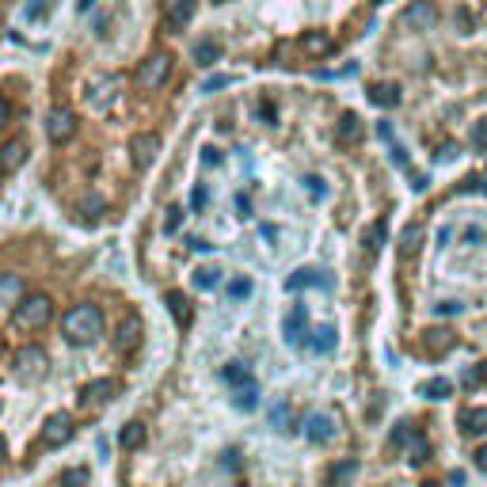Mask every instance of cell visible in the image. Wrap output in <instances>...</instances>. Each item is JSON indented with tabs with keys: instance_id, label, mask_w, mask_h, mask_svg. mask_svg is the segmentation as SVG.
Segmentation results:
<instances>
[{
	"instance_id": "cell-21",
	"label": "cell",
	"mask_w": 487,
	"mask_h": 487,
	"mask_svg": "<svg viewBox=\"0 0 487 487\" xmlns=\"http://www.w3.org/2000/svg\"><path fill=\"white\" fill-rule=\"evenodd\" d=\"M145 438H149L145 423H137V419H134V423H126V426H122V434H118V446L126 449V453H134V449H141V446H145Z\"/></svg>"
},
{
	"instance_id": "cell-25",
	"label": "cell",
	"mask_w": 487,
	"mask_h": 487,
	"mask_svg": "<svg viewBox=\"0 0 487 487\" xmlns=\"http://www.w3.org/2000/svg\"><path fill=\"white\" fill-rule=\"evenodd\" d=\"M164 305L172 308V316H175V324L179 328H191V301L179 293V290H172V293H164Z\"/></svg>"
},
{
	"instance_id": "cell-60",
	"label": "cell",
	"mask_w": 487,
	"mask_h": 487,
	"mask_svg": "<svg viewBox=\"0 0 487 487\" xmlns=\"http://www.w3.org/2000/svg\"><path fill=\"white\" fill-rule=\"evenodd\" d=\"M480 194H487V175H483V179H480Z\"/></svg>"
},
{
	"instance_id": "cell-35",
	"label": "cell",
	"mask_w": 487,
	"mask_h": 487,
	"mask_svg": "<svg viewBox=\"0 0 487 487\" xmlns=\"http://www.w3.org/2000/svg\"><path fill=\"white\" fill-rule=\"evenodd\" d=\"M225 381H229V384H244V381H251L248 365H240V362H229V365H225Z\"/></svg>"
},
{
	"instance_id": "cell-50",
	"label": "cell",
	"mask_w": 487,
	"mask_h": 487,
	"mask_svg": "<svg viewBox=\"0 0 487 487\" xmlns=\"http://www.w3.org/2000/svg\"><path fill=\"white\" fill-rule=\"evenodd\" d=\"M457 157V145H453V141H446V145L438 149V160H453Z\"/></svg>"
},
{
	"instance_id": "cell-61",
	"label": "cell",
	"mask_w": 487,
	"mask_h": 487,
	"mask_svg": "<svg viewBox=\"0 0 487 487\" xmlns=\"http://www.w3.org/2000/svg\"><path fill=\"white\" fill-rule=\"evenodd\" d=\"M0 457H4V438H0Z\"/></svg>"
},
{
	"instance_id": "cell-29",
	"label": "cell",
	"mask_w": 487,
	"mask_h": 487,
	"mask_svg": "<svg viewBox=\"0 0 487 487\" xmlns=\"http://www.w3.org/2000/svg\"><path fill=\"white\" fill-rule=\"evenodd\" d=\"M426 457H430V441L415 430V434L407 438V461H412V464H423Z\"/></svg>"
},
{
	"instance_id": "cell-53",
	"label": "cell",
	"mask_w": 487,
	"mask_h": 487,
	"mask_svg": "<svg viewBox=\"0 0 487 487\" xmlns=\"http://www.w3.org/2000/svg\"><path fill=\"white\" fill-rule=\"evenodd\" d=\"M476 468H480V472H487V446H480V449H476Z\"/></svg>"
},
{
	"instance_id": "cell-30",
	"label": "cell",
	"mask_w": 487,
	"mask_h": 487,
	"mask_svg": "<svg viewBox=\"0 0 487 487\" xmlns=\"http://www.w3.org/2000/svg\"><path fill=\"white\" fill-rule=\"evenodd\" d=\"M419 392H423L426 400H446V396L453 392V384H449L446 377H430V381H426V384H423V389H419Z\"/></svg>"
},
{
	"instance_id": "cell-14",
	"label": "cell",
	"mask_w": 487,
	"mask_h": 487,
	"mask_svg": "<svg viewBox=\"0 0 487 487\" xmlns=\"http://www.w3.org/2000/svg\"><path fill=\"white\" fill-rule=\"evenodd\" d=\"M16 370L23 373V377H42V373H46V350L42 347H23L16 354Z\"/></svg>"
},
{
	"instance_id": "cell-40",
	"label": "cell",
	"mask_w": 487,
	"mask_h": 487,
	"mask_svg": "<svg viewBox=\"0 0 487 487\" xmlns=\"http://www.w3.org/2000/svg\"><path fill=\"white\" fill-rule=\"evenodd\" d=\"M271 426H278V430H290V407H278V412H271Z\"/></svg>"
},
{
	"instance_id": "cell-13",
	"label": "cell",
	"mask_w": 487,
	"mask_h": 487,
	"mask_svg": "<svg viewBox=\"0 0 487 487\" xmlns=\"http://www.w3.org/2000/svg\"><path fill=\"white\" fill-rule=\"evenodd\" d=\"M453 347H457V331H449V328H430V331H423V350L430 354V358L449 354Z\"/></svg>"
},
{
	"instance_id": "cell-39",
	"label": "cell",
	"mask_w": 487,
	"mask_h": 487,
	"mask_svg": "<svg viewBox=\"0 0 487 487\" xmlns=\"http://www.w3.org/2000/svg\"><path fill=\"white\" fill-rule=\"evenodd\" d=\"M472 145L480 152H487V122H476L472 126Z\"/></svg>"
},
{
	"instance_id": "cell-20",
	"label": "cell",
	"mask_w": 487,
	"mask_h": 487,
	"mask_svg": "<svg viewBox=\"0 0 487 487\" xmlns=\"http://www.w3.org/2000/svg\"><path fill=\"white\" fill-rule=\"evenodd\" d=\"M400 99H404V95H400V88L389 84V80L370 88V103H373V107H384V110H389V107H400Z\"/></svg>"
},
{
	"instance_id": "cell-19",
	"label": "cell",
	"mask_w": 487,
	"mask_h": 487,
	"mask_svg": "<svg viewBox=\"0 0 487 487\" xmlns=\"http://www.w3.org/2000/svg\"><path fill=\"white\" fill-rule=\"evenodd\" d=\"M305 286H328L324 271H316V267H297L290 278H286V290H305Z\"/></svg>"
},
{
	"instance_id": "cell-48",
	"label": "cell",
	"mask_w": 487,
	"mask_h": 487,
	"mask_svg": "<svg viewBox=\"0 0 487 487\" xmlns=\"http://www.w3.org/2000/svg\"><path fill=\"white\" fill-rule=\"evenodd\" d=\"M305 183H308V191H313L316 198H324V194H328V191H324V179H320V175H308Z\"/></svg>"
},
{
	"instance_id": "cell-1",
	"label": "cell",
	"mask_w": 487,
	"mask_h": 487,
	"mask_svg": "<svg viewBox=\"0 0 487 487\" xmlns=\"http://www.w3.org/2000/svg\"><path fill=\"white\" fill-rule=\"evenodd\" d=\"M61 335L73 342V347H92V342L103 335V308L92 301L73 305L69 313L61 316Z\"/></svg>"
},
{
	"instance_id": "cell-56",
	"label": "cell",
	"mask_w": 487,
	"mask_h": 487,
	"mask_svg": "<svg viewBox=\"0 0 487 487\" xmlns=\"http://www.w3.org/2000/svg\"><path fill=\"white\" fill-rule=\"evenodd\" d=\"M392 164H400V168H404V164H407V157H404V149H400V145L392 149Z\"/></svg>"
},
{
	"instance_id": "cell-27",
	"label": "cell",
	"mask_w": 487,
	"mask_h": 487,
	"mask_svg": "<svg viewBox=\"0 0 487 487\" xmlns=\"http://www.w3.org/2000/svg\"><path fill=\"white\" fill-rule=\"evenodd\" d=\"M232 404H236L240 412H256V407H259V384H256V377L244 381V384H236V396H232Z\"/></svg>"
},
{
	"instance_id": "cell-9",
	"label": "cell",
	"mask_w": 487,
	"mask_h": 487,
	"mask_svg": "<svg viewBox=\"0 0 487 487\" xmlns=\"http://www.w3.org/2000/svg\"><path fill=\"white\" fill-rule=\"evenodd\" d=\"M335 434H339V423L328 412H313V415L305 419V438L313 441V446H328Z\"/></svg>"
},
{
	"instance_id": "cell-37",
	"label": "cell",
	"mask_w": 487,
	"mask_h": 487,
	"mask_svg": "<svg viewBox=\"0 0 487 487\" xmlns=\"http://www.w3.org/2000/svg\"><path fill=\"white\" fill-rule=\"evenodd\" d=\"M412 434H415V430H412V423L404 419V423H396V430L389 434V446H407V438H412Z\"/></svg>"
},
{
	"instance_id": "cell-51",
	"label": "cell",
	"mask_w": 487,
	"mask_h": 487,
	"mask_svg": "<svg viewBox=\"0 0 487 487\" xmlns=\"http://www.w3.org/2000/svg\"><path fill=\"white\" fill-rule=\"evenodd\" d=\"M259 118L267 122V126H274V107L271 103H259Z\"/></svg>"
},
{
	"instance_id": "cell-23",
	"label": "cell",
	"mask_w": 487,
	"mask_h": 487,
	"mask_svg": "<svg viewBox=\"0 0 487 487\" xmlns=\"http://www.w3.org/2000/svg\"><path fill=\"white\" fill-rule=\"evenodd\" d=\"M423 240H426V229L419 225V221H415V225H407V229L400 232V256H404V259H412L415 251L423 248Z\"/></svg>"
},
{
	"instance_id": "cell-12",
	"label": "cell",
	"mask_w": 487,
	"mask_h": 487,
	"mask_svg": "<svg viewBox=\"0 0 487 487\" xmlns=\"http://www.w3.org/2000/svg\"><path fill=\"white\" fill-rule=\"evenodd\" d=\"M194 0H172L168 12H164V31H172V35H179V31L194 19Z\"/></svg>"
},
{
	"instance_id": "cell-31",
	"label": "cell",
	"mask_w": 487,
	"mask_h": 487,
	"mask_svg": "<svg viewBox=\"0 0 487 487\" xmlns=\"http://www.w3.org/2000/svg\"><path fill=\"white\" fill-rule=\"evenodd\" d=\"M191 282H194V290H214V286L221 282V271L217 267H198Z\"/></svg>"
},
{
	"instance_id": "cell-43",
	"label": "cell",
	"mask_w": 487,
	"mask_h": 487,
	"mask_svg": "<svg viewBox=\"0 0 487 487\" xmlns=\"http://www.w3.org/2000/svg\"><path fill=\"white\" fill-rule=\"evenodd\" d=\"M206 202H209L206 187H194V194H191V209H206Z\"/></svg>"
},
{
	"instance_id": "cell-44",
	"label": "cell",
	"mask_w": 487,
	"mask_h": 487,
	"mask_svg": "<svg viewBox=\"0 0 487 487\" xmlns=\"http://www.w3.org/2000/svg\"><path fill=\"white\" fill-rule=\"evenodd\" d=\"M461 381H464V384H468V389H476V384H480V381H483V373H480V365H476V370H464V373H461Z\"/></svg>"
},
{
	"instance_id": "cell-63",
	"label": "cell",
	"mask_w": 487,
	"mask_h": 487,
	"mask_svg": "<svg viewBox=\"0 0 487 487\" xmlns=\"http://www.w3.org/2000/svg\"><path fill=\"white\" fill-rule=\"evenodd\" d=\"M423 487H438V483H423Z\"/></svg>"
},
{
	"instance_id": "cell-3",
	"label": "cell",
	"mask_w": 487,
	"mask_h": 487,
	"mask_svg": "<svg viewBox=\"0 0 487 487\" xmlns=\"http://www.w3.org/2000/svg\"><path fill=\"white\" fill-rule=\"evenodd\" d=\"M118 95H122V76H115V73L92 76L88 88H84V103H88L92 115H107V110L118 103Z\"/></svg>"
},
{
	"instance_id": "cell-32",
	"label": "cell",
	"mask_w": 487,
	"mask_h": 487,
	"mask_svg": "<svg viewBox=\"0 0 487 487\" xmlns=\"http://www.w3.org/2000/svg\"><path fill=\"white\" fill-rule=\"evenodd\" d=\"M384 236H389V229H384V221H373V225L370 229H365V248H370V251H381V244H384Z\"/></svg>"
},
{
	"instance_id": "cell-24",
	"label": "cell",
	"mask_w": 487,
	"mask_h": 487,
	"mask_svg": "<svg viewBox=\"0 0 487 487\" xmlns=\"http://www.w3.org/2000/svg\"><path fill=\"white\" fill-rule=\"evenodd\" d=\"M221 42L217 38H202V42H194V65H202V69H209V65H217L221 61Z\"/></svg>"
},
{
	"instance_id": "cell-16",
	"label": "cell",
	"mask_w": 487,
	"mask_h": 487,
	"mask_svg": "<svg viewBox=\"0 0 487 487\" xmlns=\"http://www.w3.org/2000/svg\"><path fill=\"white\" fill-rule=\"evenodd\" d=\"M301 50H305V58H328V53L335 50V38H331L328 31H305Z\"/></svg>"
},
{
	"instance_id": "cell-8",
	"label": "cell",
	"mask_w": 487,
	"mask_h": 487,
	"mask_svg": "<svg viewBox=\"0 0 487 487\" xmlns=\"http://www.w3.org/2000/svg\"><path fill=\"white\" fill-rule=\"evenodd\" d=\"M27 157H31V141H27V137H12V141H4V145H0V175L19 172V168L27 164Z\"/></svg>"
},
{
	"instance_id": "cell-33",
	"label": "cell",
	"mask_w": 487,
	"mask_h": 487,
	"mask_svg": "<svg viewBox=\"0 0 487 487\" xmlns=\"http://www.w3.org/2000/svg\"><path fill=\"white\" fill-rule=\"evenodd\" d=\"M354 472H358V461H342V464H335V468L328 472V480L335 487H342L347 480H354Z\"/></svg>"
},
{
	"instance_id": "cell-15",
	"label": "cell",
	"mask_w": 487,
	"mask_h": 487,
	"mask_svg": "<svg viewBox=\"0 0 487 487\" xmlns=\"http://www.w3.org/2000/svg\"><path fill=\"white\" fill-rule=\"evenodd\" d=\"M115 392H118L115 377H99V381H88L80 389V400L84 404H107V400H115Z\"/></svg>"
},
{
	"instance_id": "cell-6",
	"label": "cell",
	"mask_w": 487,
	"mask_h": 487,
	"mask_svg": "<svg viewBox=\"0 0 487 487\" xmlns=\"http://www.w3.org/2000/svg\"><path fill=\"white\" fill-rule=\"evenodd\" d=\"M76 134V110L73 107H53L46 115V137L53 145H65V141H73Z\"/></svg>"
},
{
	"instance_id": "cell-54",
	"label": "cell",
	"mask_w": 487,
	"mask_h": 487,
	"mask_svg": "<svg viewBox=\"0 0 487 487\" xmlns=\"http://www.w3.org/2000/svg\"><path fill=\"white\" fill-rule=\"evenodd\" d=\"M202 160H206V164H221V152H217V149H206Z\"/></svg>"
},
{
	"instance_id": "cell-4",
	"label": "cell",
	"mask_w": 487,
	"mask_h": 487,
	"mask_svg": "<svg viewBox=\"0 0 487 487\" xmlns=\"http://www.w3.org/2000/svg\"><path fill=\"white\" fill-rule=\"evenodd\" d=\"M172 69H175V58L168 50L149 53V58L141 61V69H137V88L141 92H157V88H164L172 80Z\"/></svg>"
},
{
	"instance_id": "cell-26",
	"label": "cell",
	"mask_w": 487,
	"mask_h": 487,
	"mask_svg": "<svg viewBox=\"0 0 487 487\" xmlns=\"http://www.w3.org/2000/svg\"><path fill=\"white\" fill-rule=\"evenodd\" d=\"M461 430L464 434H487V407H468V412H461Z\"/></svg>"
},
{
	"instance_id": "cell-52",
	"label": "cell",
	"mask_w": 487,
	"mask_h": 487,
	"mask_svg": "<svg viewBox=\"0 0 487 487\" xmlns=\"http://www.w3.org/2000/svg\"><path fill=\"white\" fill-rule=\"evenodd\" d=\"M27 16H31V19H42V16H46V4H42V0H35V4L27 8Z\"/></svg>"
},
{
	"instance_id": "cell-42",
	"label": "cell",
	"mask_w": 487,
	"mask_h": 487,
	"mask_svg": "<svg viewBox=\"0 0 487 487\" xmlns=\"http://www.w3.org/2000/svg\"><path fill=\"white\" fill-rule=\"evenodd\" d=\"M179 225H183V209L172 206V209H168V221H164V232H175Z\"/></svg>"
},
{
	"instance_id": "cell-55",
	"label": "cell",
	"mask_w": 487,
	"mask_h": 487,
	"mask_svg": "<svg viewBox=\"0 0 487 487\" xmlns=\"http://www.w3.org/2000/svg\"><path fill=\"white\" fill-rule=\"evenodd\" d=\"M412 187H415V191H426V175L415 172V175H412Z\"/></svg>"
},
{
	"instance_id": "cell-7",
	"label": "cell",
	"mask_w": 487,
	"mask_h": 487,
	"mask_svg": "<svg viewBox=\"0 0 487 487\" xmlns=\"http://www.w3.org/2000/svg\"><path fill=\"white\" fill-rule=\"evenodd\" d=\"M160 152V137L157 134H134L130 137V160H134L137 172H149L152 160H157Z\"/></svg>"
},
{
	"instance_id": "cell-22",
	"label": "cell",
	"mask_w": 487,
	"mask_h": 487,
	"mask_svg": "<svg viewBox=\"0 0 487 487\" xmlns=\"http://www.w3.org/2000/svg\"><path fill=\"white\" fill-rule=\"evenodd\" d=\"M358 137H362V118L347 110V115L339 118V126H335V141H339V145H354Z\"/></svg>"
},
{
	"instance_id": "cell-18",
	"label": "cell",
	"mask_w": 487,
	"mask_h": 487,
	"mask_svg": "<svg viewBox=\"0 0 487 487\" xmlns=\"http://www.w3.org/2000/svg\"><path fill=\"white\" fill-rule=\"evenodd\" d=\"M305 324H308V316H305V305H297L290 316H286V324H282V335L290 347H301V335H305Z\"/></svg>"
},
{
	"instance_id": "cell-57",
	"label": "cell",
	"mask_w": 487,
	"mask_h": 487,
	"mask_svg": "<svg viewBox=\"0 0 487 487\" xmlns=\"http://www.w3.org/2000/svg\"><path fill=\"white\" fill-rule=\"evenodd\" d=\"M191 248H194V251H209L214 244H209V240H191Z\"/></svg>"
},
{
	"instance_id": "cell-47",
	"label": "cell",
	"mask_w": 487,
	"mask_h": 487,
	"mask_svg": "<svg viewBox=\"0 0 487 487\" xmlns=\"http://www.w3.org/2000/svg\"><path fill=\"white\" fill-rule=\"evenodd\" d=\"M8 122H12V103H8L4 95H0V130H4Z\"/></svg>"
},
{
	"instance_id": "cell-38",
	"label": "cell",
	"mask_w": 487,
	"mask_h": 487,
	"mask_svg": "<svg viewBox=\"0 0 487 487\" xmlns=\"http://www.w3.org/2000/svg\"><path fill=\"white\" fill-rule=\"evenodd\" d=\"M84 483H88V472L84 468H69V472L61 476V487H84Z\"/></svg>"
},
{
	"instance_id": "cell-64",
	"label": "cell",
	"mask_w": 487,
	"mask_h": 487,
	"mask_svg": "<svg viewBox=\"0 0 487 487\" xmlns=\"http://www.w3.org/2000/svg\"><path fill=\"white\" fill-rule=\"evenodd\" d=\"M214 4H225V0H214Z\"/></svg>"
},
{
	"instance_id": "cell-28",
	"label": "cell",
	"mask_w": 487,
	"mask_h": 487,
	"mask_svg": "<svg viewBox=\"0 0 487 487\" xmlns=\"http://www.w3.org/2000/svg\"><path fill=\"white\" fill-rule=\"evenodd\" d=\"M335 342H339V335H335V328H331V324H320L313 335H308V347H313L316 354H331V350H335Z\"/></svg>"
},
{
	"instance_id": "cell-49",
	"label": "cell",
	"mask_w": 487,
	"mask_h": 487,
	"mask_svg": "<svg viewBox=\"0 0 487 487\" xmlns=\"http://www.w3.org/2000/svg\"><path fill=\"white\" fill-rule=\"evenodd\" d=\"M236 209H240V217H251V198L248 194H236Z\"/></svg>"
},
{
	"instance_id": "cell-11",
	"label": "cell",
	"mask_w": 487,
	"mask_h": 487,
	"mask_svg": "<svg viewBox=\"0 0 487 487\" xmlns=\"http://www.w3.org/2000/svg\"><path fill=\"white\" fill-rule=\"evenodd\" d=\"M434 19H438V8L430 0H412L404 8V27H412V31H430Z\"/></svg>"
},
{
	"instance_id": "cell-2",
	"label": "cell",
	"mask_w": 487,
	"mask_h": 487,
	"mask_svg": "<svg viewBox=\"0 0 487 487\" xmlns=\"http://www.w3.org/2000/svg\"><path fill=\"white\" fill-rule=\"evenodd\" d=\"M16 328L19 331H42L53 320V297L50 293H23V301H19L16 308Z\"/></svg>"
},
{
	"instance_id": "cell-17",
	"label": "cell",
	"mask_w": 487,
	"mask_h": 487,
	"mask_svg": "<svg viewBox=\"0 0 487 487\" xmlns=\"http://www.w3.org/2000/svg\"><path fill=\"white\" fill-rule=\"evenodd\" d=\"M23 301V278L19 274H0V308H16Z\"/></svg>"
},
{
	"instance_id": "cell-59",
	"label": "cell",
	"mask_w": 487,
	"mask_h": 487,
	"mask_svg": "<svg viewBox=\"0 0 487 487\" xmlns=\"http://www.w3.org/2000/svg\"><path fill=\"white\" fill-rule=\"evenodd\" d=\"M92 4H95V0H76V8H80V12H88Z\"/></svg>"
},
{
	"instance_id": "cell-41",
	"label": "cell",
	"mask_w": 487,
	"mask_h": 487,
	"mask_svg": "<svg viewBox=\"0 0 487 487\" xmlns=\"http://www.w3.org/2000/svg\"><path fill=\"white\" fill-rule=\"evenodd\" d=\"M232 84V76H225V73H217V76H209V80L202 84V92H217V88H229Z\"/></svg>"
},
{
	"instance_id": "cell-34",
	"label": "cell",
	"mask_w": 487,
	"mask_h": 487,
	"mask_svg": "<svg viewBox=\"0 0 487 487\" xmlns=\"http://www.w3.org/2000/svg\"><path fill=\"white\" fill-rule=\"evenodd\" d=\"M80 214H84V221H103V214H107V202H103V198H84V202H80Z\"/></svg>"
},
{
	"instance_id": "cell-10",
	"label": "cell",
	"mask_w": 487,
	"mask_h": 487,
	"mask_svg": "<svg viewBox=\"0 0 487 487\" xmlns=\"http://www.w3.org/2000/svg\"><path fill=\"white\" fill-rule=\"evenodd\" d=\"M69 438H73V419H69V415H50L46 423H42L38 441H42L46 449H58V446H65Z\"/></svg>"
},
{
	"instance_id": "cell-36",
	"label": "cell",
	"mask_w": 487,
	"mask_h": 487,
	"mask_svg": "<svg viewBox=\"0 0 487 487\" xmlns=\"http://www.w3.org/2000/svg\"><path fill=\"white\" fill-rule=\"evenodd\" d=\"M229 297H232V301L251 297V278H232V282H229Z\"/></svg>"
},
{
	"instance_id": "cell-58",
	"label": "cell",
	"mask_w": 487,
	"mask_h": 487,
	"mask_svg": "<svg viewBox=\"0 0 487 487\" xmlns=\"http://www.w3.org/2000/svg\"><path fill=\"white\" fill-rule=\"evenodd\" d=\"M457 27H461V31H468V27H472V23H468V12H457Z\"/></svg>"
},
{
	"instance_id": "cell-45",
	"label": "cell",
	"mask_w": 487,
	"mask_h": 487,
	"mask_svg": "<svg viewBox=\"0 0 487 487\" xmlns=\"http://www.w3.org/2000/svg\"><path fill=\"white\" fill-rule=\"evenodd\" d=\"M487 240V232L480 229V225H476V229H468V232H464V244H476V248H480V244Z\"/></svg>"
},
{
	"instance_id": "cell-46",
	"label": "cell",
	"mask_w": 487,
	"mask_h": 487,
	"mask_svg": "<svg viewBox=\"0 0 487 487\" xmlns=\"http://www.w3.org/2000/svg\"><path fill=\"white\" fill-rule=\"evenodd\" d=\"M434 313H438V316H457L461 305H457V301H441V305H434Z\"/></svg>"
},
{
	"instance_id": "cell-5",
	"label": "cell",
	"mask_w": 487,
	"mask_h": 487,
	"mask_svg": "<svg viewBox=\"0 0 487 487\" xmlns=\"http://www.w3.org/2000/svg\"><path fill=\"white\" fill-rule=\"evenodd\" d=\"M141 339H145V320H141V313L130 308L115 328V347H118V354H134L141 347Z\"/></svg>"
},
{
	"instance_id": "cell-62",
	"label": "cell",
	"mask_w": 487,
	"mask_h": 487,
	"mask_svg": "<svg viewBox=\"0 0 487 487\" xmlns=\"http://www.w3.org/2000/svg\"><path fill=\"white\" fill-rule=\"evenodd\" d=\"M480 373H483V377H487V365H480Z\"/></svg>"
}]
</instances>
